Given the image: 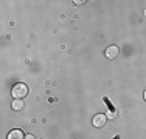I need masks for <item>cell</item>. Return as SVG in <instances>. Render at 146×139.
I'll use <instances>...</instances> for the list:
<instances>
[{"label": "cell", "instance_id": "1", "mask_svg": "<svg viewBox=\"0 0 146 139\" xmlns=\"http://www.w3.org/2000/svg\"><path fill=\"white\" fill-rule=\"evenodd\" d=\"M11 94L14 99H23V97L28 94V87H27L25 83H16V85L13 87Z\"/></svg>", "mask_w": 146, "mask_h": 139}, {"label": "cell", "instance_id": "6", "mask_svg": "<svg viewBox=\"0 0 146 139\" xmlns=\"http://www.w3.org/2000/svg\"><path fill=\"white\" fill-rule=\"evenodd\" d=\"M25 139H36L34 134H25Z\"/></svg>", "mask_w": 146, "mask_h": 139}, {"label": "cell", "instance_id": "4", "mask_svg": "<svg viewBox=\"0 0 146 139\" xmlns=\"http://www.w3.org/2000/svg\"><path fill=\"white\" fill-rule=\"evenodd\" d=\"M6 139H25V134H23L22 130H11Z\"/></svg>", "mask_w": 146, "mask_h": 139}, {"label": "cell", "instance_id": "2", "mask_svg": "<svg viewBox=\"0 0 146 139\" xmlns=\"http://www.w3.org/2000/svg\"><path fill=\"white\" fill-rule=\"evenodd\" d=\"M93 127H96V128H103L104 125H106L107 122V116L106 114H103V113H98V114H95V117H93Z\"/></svg>", "mask_w": 146, "mask_h": 139}, {"label": "cell", "instance_id": "3", "mask_svg": "<svg viewBox=\"0 0 146 139\" xmlns=\"http://www.w3.org/2000/svg\"><path fill=\"white\" fill-rule=\"evenodd\" d=\"M118 47L117 45H112V47H109V48H106V51H104V54H106V57L107 59H115L117 56H118Z\"/></svg>", "mask_w": 146, "mask_h": 139}, {"label": "cell", "instance_id": "5", "mask_svg": "<svg viewBox=\"0 0 146 139\" xmlns=\"http://www.w3.org/2000/svg\"><path fill=\"white\" fill-rule=\"evenodd\" d=\"M13 110L14 111H19V110H22L23 108V102H22V99H16L14 102H13Z\"/></svg>", "mask_w": 146, "mask_h": 139}, {"label": "cell", "instance_id": "7", "mask_svg": "<svg viewBox=\"0 0 146 139\" xmlns=\"http://www.w3.org/2000/svg\"><path fill=\"white\" fill-rule=\"evenodd\" d=\"M145 100H146V90H145Z\"/></svg>", "mask_w": 146, "mask_h": 139}]
</instances>
